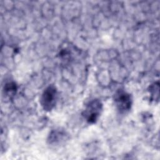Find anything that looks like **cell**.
<instances>
[{"label":"cell","instance_id":"1","mask_svg":"<svg viewBox=\"0 0 160 160\" xmlns=\"http://www.w3.org/2000/svg\"><path fill=\"white\" fill-rule=\"evenodd\" d=\"M102 104L100 101L94 99L90 101L86 107L83 116L89 123L95 122L99 118L102 111Z\"/></svg>","mask_w":160,"mask_h":160},{"label":"cell","instance_id":"2","mask_svg":"<svg viewBox=\"0 0 160 160\" xmlns=\"http://www.w3.org/2000/svg\"><path fill=\"white\" fill-rule=\"evenodd\" d=\"M57 99V90L56 88L52 86H49L44 91L41 98V104L44 109L46 111H51L56 104Z\"/></svg>","mask_w":160,"mask_h":160},{"label":"cell","instance_id":"3","mask_svg":"<svg viewBox=\"0 0 160 160\" xmlns=\"http://www.w3.org/2000/svg\"><path fill=\"white\" fill-rule=\"evenodd\" d=\"M114 102L121 112H126L131 108L132 101L129 94L123 90L118 91L114 94Z\"/></svg>","mask_w":160,"mask_h":160},{"label":"cell","instance_id":"4","mask_svg":"<svg viewBox=\"0 0 160 160\" xmlns=\"http://www.w3.org/2000/svg\"><path fill=\"white\" fill-rule=\"evenodd\" d=\"M64 135V134L62 133V132L61 131H53L51 135H50V142L51 143H56L58 142H59V141H61V139H62V136Z\"/></svg>","mask_w":160,"mask_h":160},{"label":"cell","instance_id":"5","mask_svg":"<svg viewBox=\"0 0 160 160\" xmlns=\"http://www.w3.org/2000/svg\"><path fill=\"white\" fill-rule=\"evenodd\" d=\"M17 89L16 85L14 82H9L7 83L4 87V91L8 95H11L15 93Z\"/></svg>","mask_w":160,"mask_h":160}]
</instances>
